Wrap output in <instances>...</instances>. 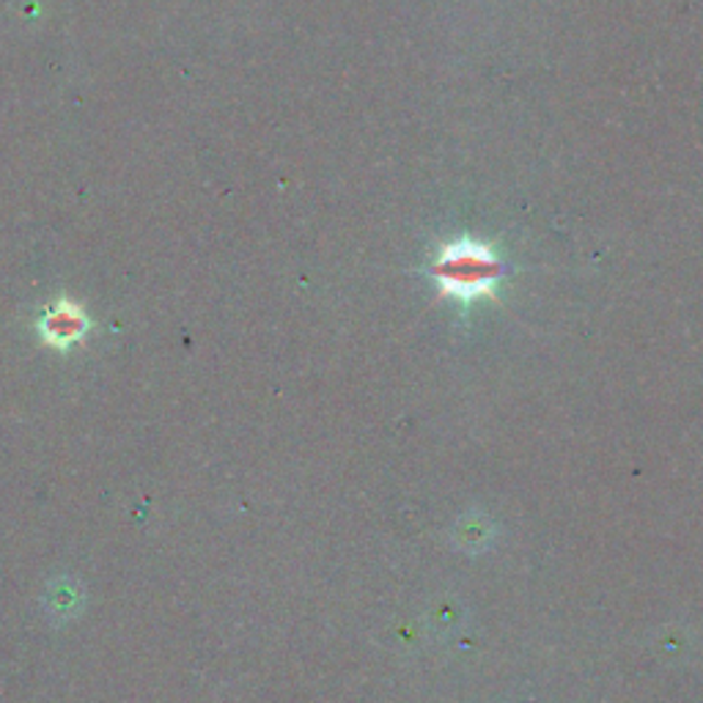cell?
<instances>
[{
    "mask_svg": "<svg viewBox=\"0 0 703 703\" xmlns=\"http://www.w3.org/2000/svg\"><path fill=\"white\" fill-rule=\"evenodd\" d=\"M503 272H506V267L492 254L490 245L473 243V239L445 245L432 265L440 294L459 300L465 305L481 297H495Z\"/></svg>",
    "mask_w": 703,
    "mask_h": 703,
    "instance_id": "cell-1",
    "label": "cell"
},
{
    "mask_svg": "<svg viewBox=\"0 0 703 703\" xmlns=\"http://www.w3.org/2000/svg\"><path fill=\"white\" fill-rule=\"evenodd\" d=\"M89 330L91 319L78 303H72V300H58V303L50 305L39 319L42 341H45L47 347L61 349V352L83 341Z\"/></svg>",
    "mask_w": 703,
    "mask_h": 703,
    "instance_id": "cell-2",
    "label": "cell"
}]
</instances>
